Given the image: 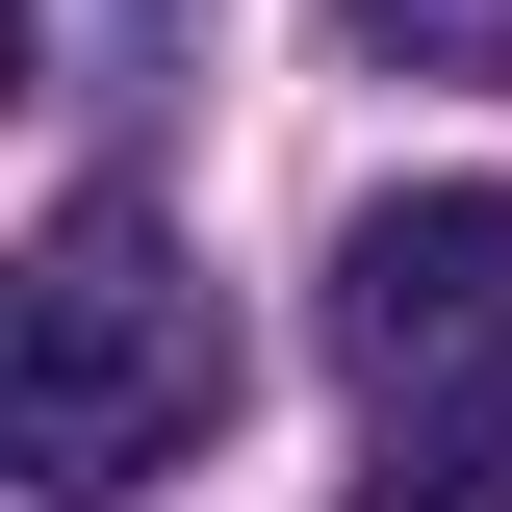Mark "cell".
Returning <instances> with one entry per match:
<instances>
[{"label": "cell", "instance_id": "obj_3", "mask_svg": "<svg viewBox=\"0 0 512 512\" xmlns=\"http://www.w3.org/2000/svg\"><path fill=\"white\" fill-rule=\"evenodd\" d=\"M384 77H512V0H333Z\"/></svg>", "mask_w": 512, "mask_h": 512}, {"label": "cell", "instance_id": "obj_1", "mask_svg": "<svg viewBox=\"0 0 512 512\" xmlns=\"http://www.w3.org/2000/svg\"><path fill=\"white\" fill-rule=\"evenodd\" d=\"M231 308L180 282V231L128 180H77L52 231H26V282H0V436H26V487L52 512H128L154 461H205L231 436Z\"/></svg>", "mask_w": 512, "mask_h": 512}, {"label": "cell", "instance_id": "obj_2", "mask_svg": "<svg viewBox=\"0 0 512 512\" xmlns=\"http://www.w3.org/2000/svg\"><path fill=\"white\" fill-rule=\"evenodd\" d=\"M333 359H359L384 461H512V180H384L333 231Z\"/></svg>", "mask_w": 512, "mask_h": 512}]
</instances>
